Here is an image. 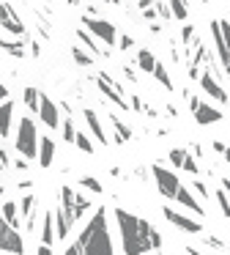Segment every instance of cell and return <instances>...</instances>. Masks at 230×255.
Wrapping results in <instances>:
<instances>
[{
    "label": "cell",
    "instance_id": "1",
    "mask_svg": "<svg viewBox=\"0 0 230 255\" xmlns=\"http://www.w3.org/2000/svg\"><path fill=\"white\" fill-rule=\"evenodd\" d=\"M113 217H115V225H118L123 255H148L162 250V233L148 220H142V217L131 214L126 209H115Z\"/></svg>",
    "mask_w": 230,
    "mask_h": 255
},
{
    "label": "cell",
    "instance_id": "2",
    "mask_svg": "<svg viewBox=\"0 0 230 255\" xmlns=\"http://www.w3.org/2000/svg\"><path fill=\"white\" fill-rule=\"evenodd\" d=\"M66 255H115L113 236H110V225H107V209L104 206L93 209V214L88 217L80 236L66 247Z\"/></svg>",
    "mask_w": 230,
    "mask_h": 255
},
{
    "label": "cell",
    "instance_id": "3",
    "mask_svg": "<svg viewBox=\"0 0 230 255\" xmlns=\"http://www.w3.org/2000/svg\"><path fill=\"white\" fill-rule=\"evenodd\" d=\"M52 211H55V225H58V239H66L71 233V228H74L88 211H93V203H91V198L80 195L74 187H66L63 184V187L58 189V206H55Z\"/></svg>",
    "mask_w": 230,
    "mask_h": 255
},
{
    "label": "cell",
    "instance_id": "4",
    "mask_svg": "<svg viewBox=\"0 0 230 255\" xmlns=\"http://www.w3.org/2000/svg\"><path fill=\"white\" fill-rule=\"evenodd\" d=\"M38 145H41V137H38L36 121H33L30 116H22L19 118V127H16V134H14L16 154L33 162V159H38Z\"/></svg>",
    "mask_w": 230,
    "mask_h": 255
},
{
    "label": "cell",
    "instance_id": "5",
    "mask_svg": "<svg viewBox=\"0 0 230 255\" xmlns=\"http://www.w3.org/2000/svg\"><path fill=\"white\" fill-rule=\"evenodd\" d=\"M96 88L102 91V96H107V102H113L118 110H126V113L131 110V107H129V99L123 96V94H126V85H120L118 80H113L107 72H102V74L96 77Z\"/></svg>",
    "mask_w": 230,
    "mask_h": 255
},
{
    "label": "cell",
    "instance_id": "6",
    "mask_svg": "<svg viewBox=\"0 0 230 255\" xmlns=\"http://www.w3.org/2000/svg\"><path fill=\"white\" fill-rule=\"evenodd\" d=\"M82 28L91 30L93 36H96V41H104V50H110V47L118 44V30H115V25L110 22V19H102V17H82Z\"/></svg>",
    "mask_w": 230,
    "mask_h": 255
},
{
    "label": "cell",
    "instance_id": "7",
    "mask_svg": "<svg viewBox=\"0 0 230 255\" xmlns=\"http://www.w3.org/2000/svg\"><path fill=\"white\" fill-rule=\"evenodd\" d=\"M151 173H153V181H156V187H159V195L167 198V200H175V195H178V189H181L178 173H173L164 165H151Z\"/></svg>",
    "mask_w": 230,
    "mask_h": 255
},
{
    "label": "cell",
    "instance_id": "8",
    "mask_svg": "<svg viewBox=\"0 0 230 255\" xmlns=\"http://www.w3.org/2000/svg\"><path fill=\"white\" fill-rule=\"evenodd\" d=\"M0 253H8V255H25V239H22L19 228L8 225L3 214H0Z\"/></svg>",
    "mask_w": 230,
    "mask_h": 255
},
{
    "label": "cell",
    "instance_id": "9",
    "mask_svg": "<svg viewBox=\"0 0 230 255\" xmlns=\"http://www.w3.org/2000/svg\"><path fill=\"white\" fill-rule=\"evenodd\" d=\"M186 99H189V110H192V116H195V121L200 124V127H208V124L222 121V110H217L214 105L200 102L195 94H189V91H186Z\"/></svg>",
    "mask_w": 230,
    "mask_h": 255
},
{
    "label": "cell",
    "instance_id": "10",
    "mask_svg": "<svg viewBox=\"0 0 230 255\" xmlns=\"http://www.w3.org/2000/svg\"><path fill=\"white\" fill-rule=\"evenodd\" d=\"M162 214H164V220H167L173 228H178V231H184V233H192V236H197V233H203V225H200V220H195V217H186V214H181V211L170 209V206H164V209H162Z\"/></svg>",
    "mask_w": 230,
    "mask_h": 255
},
{
    "label": "cell",
    "instance_id": "11",
    "mask_svg": "<svg viewBox=\"0 0 230 255\" xmlns=\"http://www.w3.org/2000/svg\"><path fill=\"white\" fill-rule=\"evenodd\" d=\"M197 83H200V88L206 91V94L211 96L214 102H219V105H228V102H230V96H228V91H225V85L219 83V77H214L211 69H206V72L200 74V80H197Z\"/></svg>",
    "mask_w": 230,
    "mask_h": 255
},
{
    "label": "cell",
    "instance_id": "12",
    "mask_svg": "<svg viewBox=\"0 0 230 255\" xmlns=\"http://www.w3.org/2000/svg\"><path fill=\"white\" fill-rule=\"evenodd\" d=\"M0 28H3L5 33L16 36V39L25 36V22L16 17V11L8 6V3H0Z\"/></svg>",
    "mask_w": 230,
    "mask_h": 255
},
{
    "label": "cell",
    "instance_id": "13",
    "mask_svg": "<svg viewBox=\"0 0 230 255\" xmlns=\"http://www.w3.org/2000/svg\"><path fill=\"white\" fill-rule=\"evenodd\" d=\"M38 118H41V124H47L49 129H58V127H60V110H58V105H55V102L49 99L47 94H41V107H38Z\"/></svg>",
    "mask_w": 230,
    "mask_h": 255
},
{
    "label": "cell",
    "instance_id": "14",
    "mask_svg": "<svg viewBox=\"0 0 230 255\" xmlns=\"http://www.w3.org/2000/svg\"><path fill=\"white\" fill-rule=\"evenodd\" d=\"M175 203H181L186 211H195L197 217H206V206H203V203H200V198H197V195L192 192L189 187H184V184H181L178 195H175Z\"/></svg>",
    "mask_w": 230,
    "mask_h": 255
},
{
    "label": "cell",
    "instance_id": "15",
    "mask_svg": "<svg viewBox=\"0 0 230 255\" xmlns=\"http://www.w3.org/2000/svg\"><path fill=\"white\" fill-rule=\"evenodd\" d=\"M36 206H38L36 195H22L19 198V214H22V220H25L27 231H36Z\"/></svg>",
    "mask_w": 230,
    "mask_h": 255
},
{
    "label": "cell",
    "instance_id": "16",
    "mask_svg": "<svg viewBox=\"0 0 230 255\" xmlns=\"http://www.w3.org/2000/svg\"><path fill=\"white\" fill-rule=\"evenodd\" d=\"M82 118H85V124H88V132L93 134V140L96 143H102V145H107V132L102 129V121H99V116H96V110H82Z\"/></svg>",
    "mask_w": 230,
    "mask_h": 255
},
{
    "label": "cell",
    "instance_id": "17",
    "mask_svg": "<svg viewBox=\"0 0 230 255\" xmlns=\"http://www.w3.org/2000/svg\"><path fill=\"white\" fill-rule=\"evenodd\" d=\"M14 102H0V137L11 134V124H14Z\"/></svg>",
    "mask_w": 230,
    "mask_h": 255
},
{
    "label": "cell",
    "instance_id": "18",
    "mask_svg": "<svg viewBox=\"0 0 230 255\" xmlns=\"http://www.w3.org/2000/svg\"><path fill=\"white\" fill-rule=\"evenodd\" d=\"M55 239H58V225H55V211H47L41 220V244L52 247Z\"/></svg>",
    "mask_w": 230,
    "mask_h": 255
},
{
    "label": "cell",
    "instance_id": "19",
    "mask_svg": "<svg viewBox=\"0 0 230 255\" xmlns=\"http://www.w3.org/2000/svg\"><path fill=\"white\" fill-rule=\"evenodd\" d=\"M52 159H55V140L44 134V137H41V145H38V165H41V167H49V165H52Z\"/></svg>",
    "mask_w": 230,
    "mask_h": 255
},
{
    "label": "cell",
    "instance_id": "20",
    "mask_svg": "<svg viewBox=\"0 0 230 255\" xmlns=\"http://www.w3.org/2000/svg\"><path fill=\"white\" fill-rule=\"evenodd\" d=\"M22 102H25V107L33 113V116H38V107H41V91L33 88V85H27V88L22 91Z\"/></svg>",
    "mask_w": 230,
    "mask_h": 255
},
{
    "label": "cell",
    "instance_id": "21",
    "mask_svg": "<svg viewBox=\"0 0 230 255\" xmlns=\"http://www.w3.org/2000/svg\"><path fill=\"white\" fill-rule=\"evenodd\" d=\"M0 214L5 217V222H8V225L19 228V220H22V214H19V203H16V200H5V203L0 206Z\"/></svg>",
    "mask_w": 230,
    "mask_h": 255
},
{
    "label": "cell",
    "instance_id": "22",
    "mask_svg": "<svg viewBox=\"0 0 230 255\" xmlns=\"http://www.w3.org/2000/svg\"><path fill=\"white\" fill-rule=\"evenodd\" d=\"M77 41H80V44H85L88 50L93 52V55H102V52H107V50H102V47H99V41H96V36L91 33V30H85V28H77Z\"/></svg>",
    "mask_w": 230,
    "mask_h": 255
},
{
    "label": "cell",
    "instance_id": "23",
    "mask_svg": "<svg viewBox=\"0 0 230 255\" xmlns=\"http://www.w3.org/2000/svg\"><path fill=\"white\" fill-rule=\"evenodd\" d=\"M156 55H153L151 50H140L137 52V66H140V72H145V74H153V69H156Z\"/></svg>",
    "mask_w": 230,
    "mask_h": 255
},
{
    "label": "cell",
    "instance_id": "24",
    "mask_svg": "<svg viewBox=\"0 0 230 255\" xmlns=\"http://www.w3.org/2000/svg\"><path fill=\"white\" fill-rule=\"evenodd\" d=\"M25 44L27 41H8V39H0V50L11 58H25Z\"/></svg>",
    "mask_w": 230,
    "mask_h": 255
},
{
    "label": "cell",
    "instance_id": "25",
    "mask_svg": "<svg viewBox=\"0 0 230 255\" xmlns=\"http://www.w3.org/2000/svg\"><path fill=\"white\" fill-rule=\"evenodd\" d=\"M110 124L115 127V140H118V143H126V140H131V129L126 127V124L120 121V118L110 116Z\"/></svg>",
    "mask_w": 230,
    "mask_h": 255
},
{
    "label": "cell",
    "instance_id": "26",
    "mask_svg": "<svg viewBox=\"0 0 230 255\" xmlns=\"http://www.w3.org/2000/svg\"><path fill=\"white\" fill-rule=\"evenodd\" d=\"M167 6H170V14H173L175 19H186V17H189V6H186L184 0H167Z\"/></svg>",
    "mask_w": 230,
    "mask_h": 255
},
{
    "label": "cell",
    "instance_id": "27",
    "mask_svg": "<svg viewBox=\"0 0 230 255\" xmlns=\"http://www.w3.org/2000/svg\"><path fill=\"white\" fill-rule=\"evenodd\" d=\"M151 77H156L159 83H162L164 91H173V80H170V74H167V69H164V63H156V69H153Z\"/></svg>",
    "mask_w": 230,
    "mask_h": 255
},
{
    "label": "cell",
    "instance_id": "28",
    "mask_svg": "<svg viewBox=\"0 0 230 255\" xmlns=\"http://www.w3.org/2000/svg\"><path fill=\"white\" fill-rule=\"evenodd\" d=\"M74 145L85 154H93V140L85 134V129H77V137H74Z\"/></svg>",
    "mask_w": 230,
    "mask_h": 255
},
{
    "label": "cell",
    "instance_id": "29",
    "mask_svg": "<svg viewBox=\"0 0 230 255\" xmlns=\"http://www.w3.org/2000/svg\"><path fill=\"white\" fill-rule=\"evenodd\" d=\"M214 198H217V203H219V211H222V217H230V195H228V189H217L214 192Z\"/></svg>",
    "mask_w": 230,
    "mask_h": 255
},
{
    "label": "cell",
    "instance_id": "30",
    "mask_svg": "<svg viewBox=\"0 0 230 255\" xmlns=\"http://www.w3.org/2000/svg\"><path fill=\"white\" fill-rule=\"evenodd\" d=\"M186 154H189L186 148H170V151H167L170 165H173V167H181V170H184V159H186Z\"/></svg>",
    "mask_w": 230,
    "mask_h": 255
},
{
    "label": "cell",
    "instance_id": "31",
    "mask_svg": "<svg viewBox=\"0 0 230 255\" xmlns=\"http://www.w3.org/2000/svg\"><path fill=\"white\" fill-rule=\"evenodd\" d=\"M71 58H74V63H80V66H91L93 63V52H85L82 47H74V50H71Z\"/></svg>",
    "mask_w": 230,
    "mask_h": 255
},
{
    "label": "cell",
    "instance_id": "32",
    "mask_svg": "<svg viewBox=\"0 0 230 255\" xmlns=\"http://www.w3.org/2000/svg\"><path fill=\"white\" fill-rule=\"evenodd\" d=\"M80 187L88 189V192H93V195H102V184H99V178H93V176H82Z\"/></svg>",
    "mask_w": 230,
    "mask_h": 255
},
{
    "label": "cell",
    "instance_id": "33",
    "mask_svg": "<svg viewBox=\"0 0 230 255\" xmlns=\"http://www.w3.org/2000/svg\"><path fill=\"white\" fill-rule=\"evenodd\" d=\"M60 132H63V140H66V143H74V137H77V127H74V121H71V116L63 121V129H60Z\"/></svg>",
    "mask_w": 230,
    "mask_h": 255
},
{
    "label": "cell",
    "instance_id": "34",
    "mask_svg": "<svg viewBox=\"0 0 230 255\" xmlns=\"http://www.w3.org/2000/svg\"><path fill=\"white\" fill-rule=\"evenodd\" d=\"M11 165H14V170H19V173L30 170V159H25V156H19V154L14 156V162H11Z\"/></svg>",
    "mask_w": 230,
    "mask_h": 255
},
{
    "label": "cell",
    "instance_id": "35",
    "mask_svg": "<svg viewBox=\"0 0 230 255\" xmlns=\"http://www.w3.org/2000/svg\"><path fill=\"white\" fill-rule=\"evenodd\" d=\"M131 47H134V39H131L129 33H123V36H118V50H131Z\"/></svg>",
    "mask_w": 230,
    "mask_h": 255
},
{
    "label": "cell",
    "instance_id": "36",
    "mask_svg": "<svg viewBox=\"0 0 230 255\" xmlns=\"http://www.w3.org/2000/svg\"><path fill=\"white\" fill-rule=\"evenodd\" d=\"M184 170H186V173H192V176H195V173H200V170H197V162H195V156H192V151L186 154V159H184Z\"/></svg>",
    "mask_w": 230,
    "mask_h": 255
},
{
    "label": "cell",
    "instance_id": "37",
    "mask_svg": "<svg viewBox=\"0 0 230 255\" xmlns=\"http://www.w3.org/2000/svg\"><path fill=\"white\" fill-rule=\"evenodd\" d=\"M203 244L211 247V250H225V242H222V239H217V236H206V239H203Z\"/></svg>",
    "mask_w": 230,
    "mask_h": 255
},
{
    "label": "cell",
    "instance_id": "38",
    "mask_svg": "<svg viewBox=\"0 0 230 255\" xmlns=\"http://www.w3.org/2000/svg\"><path fill=\"white\" fill-rule=\"evenodd\" d=\"M192 189H195V192H197V198H203V200H206V198H211V195H208V187H206L203 181H192Z\"/></svg>",
    "mask_w": 230,
    "mask_h": 255
},
{
    "label": "cell",
    "instance_id": "39",
    "mask_svg": "<svg viewBox=\"0 0 230 255\" xmlns=\"http://www.w3.org/2000/svg\"><path fill=\"white\" fill-rule=\"evenodd\" d=\"M214 151H217V154H222L225 159H228V165H230V148L225 143H217V140H214Z\"/></svg>",
    "mask_w": 230,
    "mask_h": 255
},
{
    "label": "cell",
    "instance_id": "40",
    "mask_svg": "<svg viewBox=\"0 0 230 255\" xmlns=\"http://www.w3.org/2000/svg\"><path fill=\"white\" fill-rule=\"evenodd\" d=\"M27 44H30V55H33V58L41 55V44H38V41H27Z\"/></svg>",
    "mask_w": 230,
    "mask_h": 255
},
{
    "label": "cell",
    "instance_id": "41",
    "mask_svg": "<svg viewBox=\"0 0 230 255\" xmlns=\"http://www.w3.org/2000/svg\"><path fill=\"white\" fill-rule=\"evenodd\" d=\"M36 255H52V247H49V244H38Z\"/></svg>",
    "mask_w": 230,
    "mask_h": 255
},
{
    "label": "cell",
    "instance_id": "42",
    "mask_svg": "<svg viewBox=\"0 0 230 255\" xmlns=\"http://www.w3.org/2000/svg\"><path fill=\"white\" fill-rule=\"evenodd\" d=\"M0 162H3L5 167H8V162H11V159H8V151H5L3 145H0Z\"/></svg>",
    "mask_w": 230,
    "mask_h": 255
},
{
    "label": "cell",
    "instance_id": "43",
    "mask_svg": "<svg viewBox=\"0 0 230 255\" xmlns=\"http://www.w3.org/2000/svg\"><path fill=\"white\" fill-rule=\"evenodd\" d=\"M0 102H8V88L3 83H0Z\"/></svg>",
    "mask_w": 230,
    "mask_h": 255
},
{
    "label": "cell",
    "instance_id": "44",
    "mask_svg": "<svg viewBox=\"0 0 230 255\" xmlns=\"http://www.w3.org/2000/svg\"><path fill=\"white\" fill-rule=\"evenodd\" d=\"M123 74H126V77H129V80H131V83H137V74H134V72H131V69H129V66H123Z\"/></svg>",
    "mask_w": 230,
    "mask_h": 255
},
{
    "label": "cell",
    "instance_id": "45",
    "mask_svg": "<svg viewBox=\"0 0 230 255\" xmlns=\"http://www.w3.org/2000/svg\"><path fill=\"white\" fill-rule=\"evenodd\" d=\"M151 3H153V0H137V6H140V8H142V11H145V8H153V6H151Z\"/></svg>",
    "mask_w": 230,
    "mask_h": 255
},
{
    "label": "cell",
    "instance_id": "46",
    "mask_svg": "<svg viewBox=\"0 0 230 255\" xmlns=\"http://www.w3.org/2000/svg\"><path fill=\"white\" fill-rule=\"evenodd\" d=\"M142 14H145V19H156V8H145Z\"/></svg>",
    "mask_w": 230,
    "mask_h": 255
},
{
    "label": "cell",
    "instance_id": "47",
    "mask_svg": "<svg viewBox=\"0 0 230 255\" xmlns=\"http://www.w3.org/2000/svg\"><path fill=\"white\" fill-rule=\"evenodd\" d=\"M16 187H19V189H30V187H33V181H30V178H25V181H19Z\"/></svg>",
    "mask_w": 230,
    "mask_h": 255
},
{
    "label": "cell",
    "instance_id": "48",
    "mask_svg": "<svg viewBox=\"0 0 230 255\" xmlns=\"http://www.w3.org/2000/svg\"><path fill=\"white\" fill-rule=\"evenodd\" d=\"M186 255H206V253H200V250H195V247H186Z\"/></svg>",
    "mask_w": 230,
    "mask_h": 255
},
{
    "label": "cell",
    "instance_id": "49",
    "mask_svg": "<svg viewBox=\"0 0 230 255\" xmlns=\"http://www.w3.org/2000/svg\"><path fill=\"white\" fill-rule=\"evenodd\" d=\"M222 187L228 189V195H230V178H222Z\"/></svg>",
    "mask_w": 230,
    "mask_h": 255
},
{
    "label": "cell",
    "instance_id": "50",
    "mask_svg": "<svg viewBox=\"0 0 230 255\" xmlns=\"http://www.w3.org/2000/svg\"><path fill=\"white\" fill-rule=\"evenodd\" d=\"M102 3H110V6H118L120 0H102Z\"/></svg>",
    "mask_w": 230,
    "mask_h": 255
},
{
    "label": "cell",
    "instance_id": "51",
    "mask_svg": "<svg viewBox=\"0 0 230 255\" xmlns=\"http://www.w3.org/2000/svg\"><path fill=\"white\" fill-rule=\"evenodd\" d=\"M0 195H5V187H0Z\"/></svg>",
    "mask_w": 230,
    "mask_h": 255
},
{
    "label": "cell",
    "instance_id": "52",
    "mask_svg": "<svg viewBox=\"0 0 230 255\" xmlns=\"http://www.w3.org/2000/svg\"><path fill=\"white\" fill-rule=\"evenodd\" d=\"M0 170H5V165H3V162H0Z\"/></svg>",
    "mask_w": 230,
    "mask_h": 255
},
{
    "label": "cell",
    "instance_id": "53",
    "mask_svg": "<svg viewBox=\"0 0 230 255\" xmlns=\"http://www.w3.org/2000/svg\"><path fill=\"white\" fill-rule=\"evenodd\" d=\"M148 255H159V253H148Z\"/></svg>",
    "mask_w": 230,
    "mask_h": 255
},
{
    "label": "cell",
    "instance_id": "54",
    "mask_svg": "<svg viewBox=\"0 0 230 255\" xmlns=\"http://www.w3.org/2000/svg\"><path fill=\"white\" fill-rule=\"evenodd\" d=\"M0 255H8V253H0Z\"/></svg>",
    "mask_w": 230,
    "mask_h": 255
}]
</instances>
